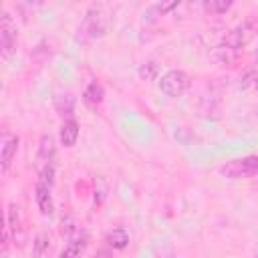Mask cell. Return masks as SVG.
Segmentation results:
<instances>
[{"label":"cell","mask_w":258,"mask_h":258,"mask_svg":"<svg viewBox=\"0 0 258 258\" xmlns=\"http://www.w3.org/2000/svg\"><path fill=\"white\" fill-rule=\"evenodd\" d=\"M220 173L230 179H242V177H252L258 175V155H246L234 161H228L220 167Z\"/></svg>","instance_id":"1"},{"label":"cell","mask_w":258,"mask_h":258,"mask_svg":"<svg viewBox=\"0 0 258 258\" xmlns=\"http://www.w3.org/2000/svg\"><path fill=\"white\" fill-rule=\"evenodd\" d=\"M189 85H191L189 75L185 71H179V69H171L165 75H161V79H159V89L167 97H179V95H183L189 89Z\"/></svg>","instance_id":"2"},{"label":"cell","mask_w":258,"mask_h":258,"mask_svg":"<svg viewBox=\"0 0 258 258\" xmlns=\"http://www.w3.org/2000/svg\"><path fill=\"white\" fill-rule=\"evenodd\" d=\"M105 30H107V20H105V14H103V6L101 4H93L85 14V20H83L79 32L83 36L97 38V36H103Z\"/></svg>","instance_id":"3"},{"label":"cell","mask_w":258,"mask_h":258,"mask_svg":"<svg viewBox=\"0 0 258 258\" xmlns=\"http://www.w3.org/2000/svg\"><path fill=\"white\" fill-rule=\"evenodd\" d=\"M254 34H256L254 22H252V20H244V22H240L238 26H234V28L226 34L224 46L230 48V50H234V52H240V50L254 38Z\"/></svg>","instance_id":"4"},{"label":"cell","mask_w":258,"mask_h":258,"mask_svg":"<svg viewBox=\"0 0 258 258\" xmlns=\"http://www.w3.org/2000/svg\"><path fill=\"white\" fill-rule=\"evenodd\" d=\"M16 48V24L8 12H2L0 20V54L2 58H10Z\"/></svg>","instance_id":"5"},{"label":"cell","mask_w":258,"mask_h":258,"mask_svg":"<svg viewBox=\"0 0 258 258\" xmlns=\"http://www.w3.org/2000/svg\"><path fill=\"white\" fill-rule=\"evenodd\" d=\"M34 200H36V206H38V210H40V214H42V216H52V212H54V204H52L50 187L36 183Z\"/></svg>","instance_id":"6"},{"label":"cell","mask_w":258,"mask_h":258,"mask_svg":"<svg viewBox=\"0 0 258 258\" xmlns=\"http://www.w3.org/2000/svg\"><path fill=\"white\" fill-rule=\"evenodd\" d=\"M103 87L97 83V81H93L87 89H85V93H83V103L87 105V107H91V109H97L99 105H101V101H103Z\"/></svg>","instance_id":"7"},{"label":"cell","mask_w":258,"mask_h":258,"mask_svg":"<svg viewBox=\"0 0 258 258\" xmlns=\"http://www.w3.org/2000/svg\"><path fill=\"white\" fill-rule=\"evenodd\" d=\"M77 137H79V123L75 119L64 121L60 127V143L64 147H73L77 143Z\"/></svg>","instance_id":"8"},{"label":"cell","mask_w":258,"mask_h":258,"mask_svg":"<svg viewBox=\"0 0 258 258\" xmlns=\"http://www.w3.org/2000/svg\"><path fill=\"white\" fill-rule=\"evenodd\" d=\"M18 149V137L16 135H8L2 141V169H8L12 163V157L16 155Z\"/></svg>","instance_id":"9"},{"label":"cell","mask_w":258,"mask_h":258,"mask_svg":"<svg viewBox=\"0 0 258 258\" xmlns=\"http://www.w3.org/2000/svg\"><path fill=\"white\" fill-rule=\"evenodd\" d=\"M54 151H56L54 139L50 135H42L40 137V145H38V159L44 161V163H50L52 157H54Z\"/></svg>","instance_id":"10"},{"label":"cell","mask_w":258,"mask_h":258,"mask_svg":"<svg viewBox=\"0 0 258 258\" xmlns=\"http://www.w3.org/2000/svg\"><path fill=\"white\" fill-rule=\"evenodd\" d=\"M85 246H87V236H83V238H73V240L64 246V250L60 252V258H79L81 252L85 250Z\"/></svg>","instance_id":"11"},{"label":"cell","mask_w":258,"mask_h":258,"mask_svg":"<svg viewBox=\"0 0 258 258\" xmlns=\"http://www.w3.org/2000/svg\"><path fill=\"white\" fill-rule=\"evenodd\" d=\"M107 242H109L115 250H123V248H127V244H129V234H127L125 228H115V230L109 232Z\"/></svg>","instance_id":"12"},{"label":"cell","mask_w":258,"mask_h":258,"mask_svg":"<svg viewBox=\"0 0 258 258\" xmlns=\"http://www.w3.org/2000/svg\"><path fill=\"white\" fill-rule=\"evenodd\" d=\"M54 107H56L58 113L71 115V113H73V107H75V99H73L71 95H58V97L54 99Z\"/></svg>","instance_id":"13"},{"label":"cell","mask_w":258,"mask_h":258,"mask_svg":"<svg viewBox=\"0 0 258 258\" xmlns=\"http://www.w3.org/2000/svg\"><path fill=\"white\" fill-rule=\"evenodd\" d=\"M204 8L210 14H222L232 8V2L230 0H210V2H204Z\"/></svg>","instance_id":"14"},{"label":"cell","mask_w":258,"mask_h":258,"mask_svg":"<svg viewBox=\"0 0 258 258\" xmlns=\"http://www.w3.org/2000/svg\"><path fill=\"white\" fill-rule=\"evenodd\" d=\"M48 248V236L46 234H38L32 242V258H42L44 250Z\"/></svg>","instance_id":"15"},{"label":"cell","mask_w":258,"mask_h":258,"mask_svg":"<svg viewBox=\"0 0 258 258\" xmlns=\"http://www.w3.org/2000/svg\"><path fill=\"white\" fill-rule=\"evenodd\" d=\"M155 75H157V62L147 60V62L141 64V69H139V77H141V79H145V81H153Z\"/></svg>","instance_id":"16"},{"label":"cell","mask_w":258,"mask_h":258,"mask_svg":"<svg viewBox=\"0 0 258 258\" xmlns=\"http://www.w3.org/2000/svg\"><path fill=\"white\" fill-rule=\"evenodd\" d=\"M38 183H40V185H46V187H52V183H54V167H52L50 163H46V165L42 167L40 177H38Z\"/></svg>","instance_id":"17"},{"label":"cell","mask_w":258,"mask_h":258,"mask_svg":"<svg viewBox=\"0 0 258 258\" xmlns=\"http://www.w3.org/2000/svg\"><path fill=\"white\" fill-rule=\"evenodd\" d=\"M16 210H18V208H16L14 204L8 206V226H10V230H12L14 240H16V232L20 230V220H18V212H16Z\"/></svg>","instance_id":"18"},{"label":"cell","mask_w":258,"mask_h":258,"mask_svg":"<svg viewBox=\"0 0 258 258\" xmlns=\"http://www.w3.org/2000/svg\"><path fill=\"white\" fill-rule=\"evenodd\" d=\"M177 4H179V2H169V4H159V6H157V10H159V12H167V10H171V8H175Z\"/></svg>","instance_id":"19"},{"label":"cell","mask_w":258,"mask_h":258,"mask_svg":"<svg viewBox=\"0 0 258 258\" xmlns=\"http://www.w3.org/2000/svg\"><path fill=\"white\" fill-rule=\"evenodd\" d=\"M95 258H111V254H109V252H99Z\"/></svg>","instance_id":"20"},{"label":"cell","mask_w":258,"mask_h":258,"mask_svg":"<svg viewBox=\"0 0 258 258\" xmlns=\"http://www.w3.org/2000/svg\"><path fill=\"white\" fill-rule=\"evenodd\" d=\"M254 87H256V91H258V77L254 79Z\"/></svg>","instance_id":"21"}]
</instances>
